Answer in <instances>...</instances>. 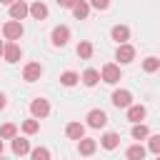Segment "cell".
<instances>
[{
    "instance_id": "6",
    "label": "cell",
    "mask_w": 160,
    "mask_h": 160,
    "mask_svg": "<svg viewBox=\"0 0 160 160\" xmlns=\"http://www.w3.org/2000/svg\"><path fill=\"white\" fill-rule=\"evenodd\" d=\"M25 15H30V5H28L25 0H18V2H12V5H10V18H12V20H18V22H20Z\"/></svg>"
},
{
    "instance_id": "11",
    "label": "cell",
    "mask_w": 160,
    "mask_h": 160,
    "mask_svg": "<svg viewBox=\"0 0 160 160\" xmlns=\"http://www.w3.org/2000/svg\"><path fill=\"white\" fill-rule=\"evenodd\" d=\"M20 55H22V50H20L18 42H5V52H2V58H5L8 62H18Z\"/></svg>"
},
{
    "instance_id": "7",
    "label": "cell",
    "mask_w": 160,
    "mask_h": 160,
    "mask_svg": "<svg viewBox=\"0 0 160 160\" xmlns=\"http://www.w3.org/2000/svg\"><path fill=\"white\" fill-rule=\"evenodd\" d=\"M40 75H42V65H40V62H28V65L22 68V78H25L28 82L40 80Z\"/></svg>"
},
{
    "instance_id": "15",
    "label": "cell",
    "mask_w": 160,
    "mask_h": 160,
    "mask_svg": "<svg viewBox=\"0 0 160 160\" xmlns=\"http://www.w3.org/2000/svg\"><path fill=\"white\" fill-rule=\"evenodd\" d=\"M100 145H102L105 150H115V148L120 145V135H118V132H105V135L100 138Z\"/></svg>"
},
{
    "instance_id": "2",
    "label": "cell",
    "mask_w": 160,
    "mask_h": 160,
    "mask_svg": "<svg viewBox=\"0 0 160 160\" xmlns=\"http://www.w3.org/2000/svg\"><path fill=\"white\" fill-rule=\"evenodd\" d=\"M30 112H32L35 120H42V118L50 115V102H48L45 98H35V100L30 102Z\"/></svg>"
},
{
    "instance_id": "17",
    "label": "cell",
    "mask_w": 160,
    "mask_h": 160,
    "mask_svg": "<svg viewBox=\"0 0 160 160\" xmlns=\"http://www.w3.org/2000/svg\"><path fill=\"white\" fill-rule=\"evenodd\" d=\"M128 120L135 122V125H138L140 120H145V108H142V105H130V108H128Z\"/></svg>"
},
{
    "instance_id": "4",
    "label": "cell",
    "mask_w": 160,
    "mask_h": 160,
    "mask_svg": "<svg viewBox=\"0 0 160 160\" xmlns=\"http://www.w3.org/2000/svg\"><path fill=\"white\" fill-rule=\"evenodd\" d=\"M50 40H52V45H55V48H65V45H68V40H70V28H68V25H58V28L52 30Z\"/></svg>"
},
{
    "instance_id": "36",
    "label": "cell",
    "mask_w": 160,
    "mask_h": 160,
    "mask_svg": "<svg viewBox=\"0 0 160 160\" xmlns=\"http://www.w3.org/2000/svg\"><path fill=\"white\" fill-rule=\"evenodd\" d=\"M158 160H160V155H158Z\"/></svg>"
},
{
    "instance_id": "9",
    "label": "cell",
    "mask_w": 160,
    "mask_h": 160,
    "mask_svg": "<svg viewBox=\"0 0 160 160\" xmlns=\"http://www.w3.org/2000/svg\"><path fill=\"white\" fill-rule=\"evenodd\" d=\"M110 38H112L118 45H125V42L130 40V28H128V25H115V28L110 30Z\"/></svg>"
},
{
    "instance_id": "27",
    "label": "cell",
    "mask_w": 160,
    "mask_h": 160,
    "mask_svg": "<svg viewBox=\"0 0 160 160\" xmlns=\"http://www.w3.org/2000/svg\"><path fill=\"white\" fill-rule=\"evenodd\" d=\"M30 155H32V160H50V150L48 148H35Z\"/></svg>"
},
{
    "instance_id": "14",
    "label": "cell",
    "mask_w": 160,
    "mask_h": 160,
    "mask_svg": "<svg viewBox=\"0 0 160 160\" xmlns=\"http://www.w3.org/2000/svg\"><path fill=\"white\" fill-rule=\"evenodd\" d=\"M30 15H32L35 20H45V18H48V5H45L42 0H35V2L30 5Z\"/></svg>"
},
{
    "instance_id": "33",
    "label": "cell",
    "mask_w": 160,
    "mask_h": 160,
    "mask_svg": "<svg viewBox=\"0 0 160 160\" xmlns=\"http://www.w3.org/2000/svg\"><path fill=\"white\" fill-rule=\"evenodd\" d=\"M2 52H5V42L0 40V55H2Z\"/></svg>"
},
{
    "instance_id": "16",
    "label": "cell",
    "mask_w": 160,
    "mask_h": 160,
    "mask_svg": "<svg viewBox=\"0 0 160 160\" xmlns=\"http://www.w3.org/2000/svg\"><path fill=\"white\" fill-rule=\"evenodd\" d=\"M80 80H82V85L95 88V85L100 82V72H98V70H92V68H88V70L82 72V78H80Z\"/></svg>"
},
{
    "instance_id": "29",
    "label": "cell",
    "mask_w": 160,
    "mask_h": 160,
    "mask_svg": "<svg viewBox=\"0 0 160 160\" xmlns=\"http://www.w3.org/2000/svg\"><path fill=\"white\" fill-rule=\"evenodd\" d=\"M90 8H95V10H108V8H110V0H90Z\"/></svg>"
},
{
    "instance_id": "30",
    "label": "cell",
    "mask_w": 160,
    "mask_h": 160,
    "mask_svg": "<svg viewBox=\"0 0 160 160\" xmlns=\"http://www.w3.org/2000/svg\"><path fill=\"white\" fill-rule=\"evenodd\" d=\"M55 2H58L60 8H72V5H75V0H55Z\"/></svg>"
},
{
    "instance_id": "19",
    "label": "cell",
    "mask_w": 160,
    "mask_h": 160,
    "mask_svg": "<svg viewBox=\"0 0 160 160\" xmlns=\"http://www.w3.org/2000/svg\"><path fill=\"white\" fill-rule=\"evenodd\" d=\"M95 148H98V142H95L92 138H82V140H78V150H80V155H92Z\"/></svg>"
},
{
    "instance_id": "24",
    "label": "cell",
    "mask_w": 160,
    "mask_h": 160,
    "mask_svg": "<svg viewBox=\"0 0 160 160\" xmlns=\"http://www.w3.org/2000/svg\"><path fill=\"white\" fill-rule=\"evenodd\" d=\"M0 138H5V140H15V138H18V128H15L12 122H5V125L0 128Z\"/></svg>"
},
{
    "instance_id": "31",
    "label": "cell",
    "mask_w": 160,
    "mask_h": 160,
    "mask_svg": "<svg viewBox=\"0 0 160 160\" xmlns=\"http://www.w3.org/2000/svg\"><path fill=\"white\" fill-rule=\"evenodd\" d=\"M5 105H8V98H5V95H2V92H0V110H2V108H5Z\"/></svg>"
},
{
    "instance_id": "18",
    "label": "cell",
    "mask_w": 160,
    "mask_h": 160,
    "mask_svg": "<svg viewBox=\"0 0 160 160\" xmlns=\"http://www.w3.org/2000/svg\"><path fill=\"white\" fill-rule=\"evenodd\" d=\"M12 152H15V155H28V152H32V150H30V140L15 138V140H12Z\"/></svg>"
},
{
    "instance_id": "21",
    "label": "cell",
    "mask_w": 160,
    "mask_h": 160,
    "mask_svg": "<svg viewBox=\"0 0 160 160\" xmlns=\"http://www.w3.org/2000/svg\"><path fill=\"white\" fill-rule=\"evenodd\" d=\"M145 152H148V150H145L142 145H130L125 155H128V160H145Z\"/></svg>"
},
{
    "instance_id": "5",
    "label": "cell",
    "mask_w": 160,
    "mask_h": 160,
    "mask_svg": "<svg viewBox=\"0 0 160 160\" xmlns=\"http://www.w3.org/2000/svg\"><path fill=\"white\" fill-rule=\"evenodd\" d=\"M115 60H118L120 65H128V62H132V60H135V48H132L130 42H125V45H118V50H115Z\"/></svg>"
},
{
    "instance_id": "13",
    "label": "cell",
    "mask_w": 160,
    "mask_h": 160,
    "mask_svg": "<svg viewBox=\"0 0 160 160\" xmlns=\"http://www.w3.org/2000/svg\"><path fill=\"white\" fill-rule=\"evenodd\" d=\"M72 15H75L78 20H85V18L90 15V2H88V0H75V5H72Z\"/></svg>"
},
{
    "instance_id": "12",
    "label": "cell",
    "mask_w": 160,
    "mask_h": 160,
    "mask_svg": "<svg viewBox=\"0 0 160 160\" xmlns=\"http://www.w3.org/2000/svg\"><path fill=\"white\" fill-rule=\"evenodd\" d=\"M65 135H68L70 140H82V138H85V125H82V122H68Z\"/></svg>"
},
{
    "instance_id": "26",
    "label": "cell",
    "mask_w": 160,
    "mask_h": 160,
    "mask_svg": "<svg viewBox=\"0 0 160 160\" xmlns=\"http://www.w3.org/2000/svg\"><path fill=\"white\" fill-rule=\"evenodd\" d=\"M132 138H135V140H145V138H150V130H148V125H142V122L132 125Z\"/></svg>"
},
{
    "instance_id": "8",
    "label": "cell",
    "mask_w": 160,
    "mask_h": 160,
    "mask_svg": "<svg viewBox=\"0 0 160 160\" xmlns=\"http://www.w3.org/2000/svg\"><path fill=\"white\" fill-rule=\"evenodd\" d=\"M112 105L115 108H130L132 105V92L130 90H115L112 92Z\"/></svg>"
},
{
    "instance_id": "32",
    "label": "cell",
    "mask_w": 160,
    "mask_h": 160,
    "mask_svg": "<svg viewBox=\"0 0 160 160\" xmlns=\"http://www.w3.org/2000/svg\"><path fill=\"white\" fill-rule=\"evenodd\" d=\"M2 5H12V2H18V0H0Z\"/></svg>"
},
{
    "instance_id": "1",
    "label": "cell",
    "mask_w": 160,
    "mask_h": 160,
    "mask_svg": "<svg viewBox=\"0 0 160 160\" xmlns=\"http://www.w3.org/2000/svg\"><path fill=\"white\" fill-rule=\"evenodd\" d=\"M100 80L108 82V85L120 82V65H115V62H105L102 70H100Z\"/></svg>"
},
{
    "instance_id": "35",
    "label": "cell",
    "mask_w": 160,
    "mask_h": 160,
    "mask_svg": "<svg viewBox=\"0 0 160 160\" xmlns=\"http://www.w3.org/2000/svg\"><path fill=\"white\" fill-rule=\"evenodd\" d=\"M0 160H5V158H2V155H0Z\"/></svg>"
},
{
    "instance_id": "3",
    "label": "cell",
    "mask_w": 160,
    "mask_h": 160,
    "mask_svg": "<svg viewBox=\"0 0 160 160\" xmlns=\"http://www.w3.org/2000/svg\"><path fill=\"white\" fill-rule=\"evenodd\" d=\"M2 35H5V40H20L22 38V22H18V20H10V22H5L2 25Z\"/></svg>"
},
{
    "instance_id": "28",
    "label": "cell",
    "mask_w": 160,
    "mask_h": 160,
    "mask_svg": "<svg viewBox=\"0 0 160 160\" xmlns=\"http://www.w3.org/2000/svg\"><path fill=\"white\" fill-rule=\"evenodd\" d=\"M148 150H152L155 155H160V135H152L148 140Z\"/></svg>"
},
{
    "instance_id": "23",
    "label": "cell",
    "mask_w": 160,
    "mask_h": 160,
    "mask_svg": "<svg viewBox=\"0 0 160 160\" xmlns=\"http://www.w3.org/2000/svg\"><path fill=\"white\" fill-rule=\"evenodd\" d=\"M142 70H145V72H158V70H160V60H158L155 55L145 58V60H142Z\"/></svg>"
},
{
    "instance_id": "34",
    "label": "cell",
    "mask_w": 160,
    "mask_h": 160,
    "mask_svg": "<svg viewBox=\"0 0 160 160\" xmlns=\"http://www.w3.org/2000/svg\"><path fill=\"white\" fill-rule=\"evenodd\" d=\"M0 155H2V140H0Z\"/></svg>"
},
{
    "instance_id": "25",
    "label": "cell",
    "mask_w": 160,
    "mask_h": 160,
    "mask_svg": "<svg viewBox=\"0 0 160 160\" xmlns=\"http://www.w3.org/2000/svg\"><path fill=\"white\" fill-rule=\"evenodd\" d=\"M40 130V122L35 120V118H30V120H22V132L25 135H35Z\"/></svg>"
},
{
    "instance_id": "20",
    "label": "cell",
    "mask_w": 160,
    "mask_h": 160,
    "mask_svg": "<svg viewBox=\"0 0 160 160\" xmlns=\"http://www.w3.org/2000/svg\"><path fill=\"white\" fill-rule=\"evenodd\" d=\"M78 58H82V60H90V58H92V42H88V40H80V42H78Z\"/></svg>"
},
{
    "instance_id": "10",
    "label": "cell",
    "mask_w": 160,
    "mask_h": 160,
    "mask_svg": "<svg viewBox=\"0 0 160 160\" xmlns=\"http://www.w3.org/2000/svg\"><path fill=\"white\" fill-rule=\"evenodd\" d=\"M85 120H88V125H90V128H95V130H98V128H105V122H108V115H105L102 110H90Z\"/></svg>"
},
{
    "instance_id": "22",
    "label": "cell",
    "mask_w": 160,
    "mask_h": 160,
    "mask_svg": "<svg viewBox=\"0 0 160 160\" xmlns=\"http://www.w3.org/2000/svg\"><path fill=\"white\" fill-rule=\"evenodd\" d=\"M78 80H80V75H78V72H72V70H65V72L60 75V82H62L65 88H72V85H78Z\"/></svg>"
}]
</instances>
